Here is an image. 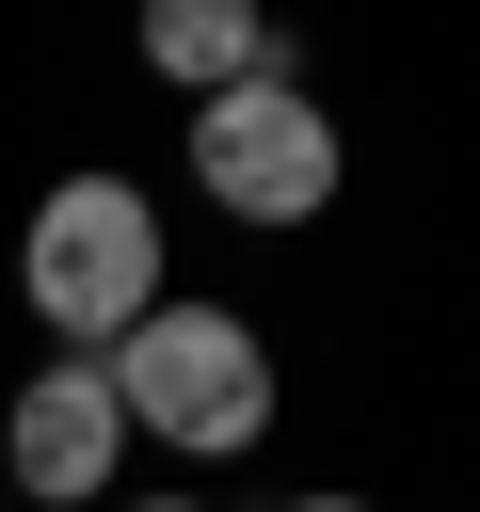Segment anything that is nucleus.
<instances>
[{"instance_id": "3", "label": "nucleus", "mask_w": 480, "mask_h": 512, "mask_svg": "<svg viewBox=\"0 0 480 512\" xmlns=\"http://www.w3.org/2000/svg\"><path fill=\"white\" fill-rule=\"evenodd\" d=\"M192 176H208L224 224H320L336 176H352V144H336V112H320L288 64H256V80L192 96Z\"/></svg>"}, {"instance_id": "4", "label": "nucleus", "mask_w": 480, "mask_h": 512, "mask_svg": "<svg viewBox=\"0 0 480 512\" xmlns=\"http://www.w3.org/2000/svg\"><path fill=\"white\" fill-rule=\"evenodd\" d=\"M112 448H128V416H112V368H96V352H48V368L16 384V432H0V480L64 512V496H96V480H112Z\"/></svg>"}, {"instance_id": "5", "label": "nucleus", "mask_w": 480, "mask_h": 512, "mask_svg": "<svg viewBox=\"0 0 480 512\" xmlns=\"http://www.w3.org/2000/svg\"><path fill=\"white\" fill-rule=\"evenodd\" d=\"M144 64L192 80V96H224V80L272 64V16H256V0H144Z\"/></svg>"}, {"instance_id": "7", "label": "nucleus", "mask_w": 480, "mask_h": 512, "mask_svg": "<svg viewBox=\"0 0 480 512\" xmlns=\"http://www.w3.org/2000/svg\"><path fill=\"white\" fill-rule=\"evenodd\" d=\"M144 512H192V496H144Z\"/></svg>"}, {"instance_id": "1", "label": "nucleus", "mask_w": 480, "mask_h": 512, "mask_svg": "<svg viewBox=\"0 0 480 512\" xmlns=\"http://www.w3.org/2000/svg\"><path fill=\"white\" fill-rule=\"evenodd\" d=\"M96 368H112V416L160 432V448H192V464H224V448L272 432V352H256V320H224V304H176V288H160Z\"/></svg>"}, {"instance_id": "6", "label": "nucleus", "mask_w": 480, "mask_h": 512, "mask_svg": "<svg viewBox=\"0 0 480 512\" xmlns=\"http://www.w3.org/2000/svg\"><path fill=\"white\" fill-rule=\"evenodd\" d=\"M288 512H368V496H288Z\"/></svg>"}, {"instance_id": "2", "label": "nucleus", "mask_w": 480, "mask_h": 512, "mask_svg": "<svg viewBox=\"0 0 480 512\" xmlns=\"http://www.w3.org/2000/svg\"><path fill=\"white\" fill-rule=\"evenodd\" d=\"M16 288H32V320H48L64 352H112V336L160 304V208H144L128 176H64V192L32 208V240H16Z\"/></svg>"}]
</instances>
